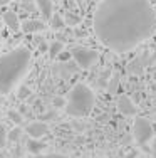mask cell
I'll list each match as a JSON object with an SVG mask.
<instances>
[{
    "label": "cell",
    "mask_w": 156,
    "mask_h": 158,
    "mask_svg": "<svg viewBox=\"0 0 156 158\" xmlns=\"http://www.w3.org/2000/svg\"><path fill=\"white\" fill-rule=\"evenodd\" d=\"M92 27L102 46L122 54L156 32V14L148 0H101Z\"/></svg>",
    "instance_id": "1"
},
{
    "label": "cell",
    "mask_w": 156,
    "mask_h": 158,
    "mask_svg": "<svg viewBox=\"0 0 156 158\" xmlns=\"http://www.w3.org/2000/svg\"><path fill=\"white\" fill-rule=\"evenodd\" d=\"M32 54L25 47H17L0 56V94L10 93L29 71Z\"/></svg>",
    "instance_id": "2"
},
{
    "label": "cell",
    "mask_w": 156,
    "mask_h": 158,
    "mask_svg": "<svg viewBox=\"0 0 156 158\" xmlns=\"http://www.w3.org/2000/svg\"><path fill=\"white\" fill-rule=\"evenodd\" d=\"M96 103V96L89 86L77 82L69 91L67 101H66V113L74 118H84L92 111Z\"/></svg>",
    "instance_id": "3"
},
{
    "label": "cell",
    "mask_w": 156,
    "mask_h": 158,
    "mask_svg": "<svg viewBox=\"0 0 156 158\" xmlns=\"http://www.w3.org/2000/svg\"><path fill=\"white\" fill-rule=\"evenodd\" d=\"M133 135H134V140L138 145H146L154 138V131L151 123L146 118H138L133 125Z\"/></svg>",
    "instance_id": "4"
},
{
    "label": "cell",
    "mask_w": 156,
    "mask_h": 158,
    "mask_svg": "<svg viewBox=\"0 0 156 158\" xmlns=\"http://www.w3.org/2000/svg\"><path fill=\"white\" fill-rule=\"evenodd\" d=\"M70 56H72L74 62L79 67H82V69L91 67L99 57L98 52H96L94 49H89V47H74L72 52H70Z\"/></svg>",
    "instance_id": "5"
},
{
    "label": "cell",
    "mask_w": 156,
    "mask_h": 158,
    "mask_svg": "<svg viewBox=\"0 0 156 158\" xmlns=\"http://www.w3.org/2000/svg\"><path fill=\"white\" fill-rule=\"evenodd\" d=\"M154 59H156V56L151 54V51L143 52V54H139L138 57H134L131 62H129L128 73H129V74H134V76H138V74H141V73L144 71V67L150 66V64L153 62Z\"/></svg>",
    "instance_id": "6"
},
{
    "label": "cell",
    "mask_w": 156,
    "mask_h": 158,
    "mask_svg": "<svg viewBox=\"0 0 156 158\" xmlns=\"http://www.w3.org/2000/svg\"><path fill=\"white\" fill-rule=\"evenodd\" d=\"M118 110H119V113L124 116H134L136 113H138L136 104L133 103V99L128 94H121L118 98Z\"/></svg>",
    "instance_id": "7"
},
{
    "label": "cell",
    "mask_w": 156,
    "mask_h": 158,
    "mask_svg": "<svg viewBox=\"0 0 156 158\" xmlns=\"http://www.w3.org/2000/svg\"><path fill=\"white\" fill-rule=\"evenodd\" d=\"M25 131H27V135L30 138L39 140V138L46 136L47 131H49V128H47V125H46V123H42V121H34V123H30V125H27Z\"/></svg>",
    "instance_id": "8"
},
{
    "label": "cell",
    "mask_w": 156,
    "mask_h": 158,
    "mask_svg": "<svg viewBox=\"0 0 156 158\" xmlns=\"http://www.w3.org/2000/svg\"><path fill=\"white\" fill-rule=\"evenodd\" d=\"M44 22L42 20H37V19H29V20H24L20 24V29L24 31L25 34H35V32H40L44 31Z\"/></svg>",
    "instance_id": "9"
},
{
    "label": "cell",
    "mask_w": 156,
    "mask_h": 158,
    "mask_svg": "<svg viewBox=\"0 0 156 158\" xmlns=\"http://www.w3.org/2000/svg\"><path fill=\"white\" fill-rule=\"evenodd\" d=\"M3 22H5V25L10 29V31L17 32L18 29H20V20H18L17 14L14 12V10H7V12H3Z\"/></svg>",
    "instance_id": "10"
},
{
    "label": "cell",
    "mask_w": 156,
    "mask_h": 158,
    "mask_svg": "<svg viewBox=\"0 0 156 158\" xmlns=\"http://www.w3.org/2000/svg\"><path fill=\"white\" fill-rule=\"evenodd\" d=\"M37 2V9L42 14V17L46 20H50V17L54 15V5H52V0H35Z\"/></svg>",
    "instance_id": "11"
},
{
    "label": "cell",
    "mask_w": 156,
    "mask_h": 158,
    "mask_svg": "<svg viewBox=\"0 0 156 158\" xmlns=\"http://www.w3.org/2000/svg\"><path fill=\"white\" fill-rule=\"evenodd\" d=\"M46 148V145H44L42 141H39V140H34V138H30L27 143V150L30 153H34V155H37V153H40L42 150Z\"/></svg>",
    "instance_id": "12"
},
{
    "label": "cell",
    "mask_w": 156,
    "mask_h": 158,
    "mask_svg": "<svg viewBox=\"0 0 156 158\" xmlns=\"http://www.w3.org/2000/svg\"><path fill=\"white\" fill-rule=\"evenodd\" d=\"M62 51H64V44H62L61 40H54V42L49 46V56H50L52 59H55Z\"/></svg>",
    "instance_id": "13"
},
{
    "label": "cell",
    "mask_w": 156,
    "mask_h": 158,
    "mask_svg": "<svg viewBox=\"0 0 156 158\" xmlns=\"http://www.w3.org/2000/svg\"><path fill=\"white\" fill-rule=\"evenodd\" d=\"M50 25H52V29L59 31V29L64 27V20H62V17L59 15V14H55V15H52V17H50Z\"/></svg>",
    "instance_id": "14"
},
{
    "label": "cell",
    "mask_w": 156,
    "mask_h": 158,
    "mask_svg": "<svg viewBox=\"0 0 156 158\" xmlns=\"http://www.w3.org/2000/svg\"><path fill=\"white\" fill-rule=\"evenodd\" d=\"M7 116H9V119H10L12 123H15V125H20V123H22V119H24V118H22V114H20V113L15 111V110H10L9 113H7Z\"/></svg>",
    "instance_id": "15"
},
{
    "label": "cell",
    "mask_w": 156,
    "mask_h": 158,
    "mask_svg": "<svg viewBox=\"0 0 156 158\" xmlns=\"http://www.w3.org/2000/svg\"><path fill=\"white\" fill-rule=\"evenodd\" d=\"M30 88H27V86H20L18 88V93H17V98L18 99H25V98H29L30 96Z\"/></svg>",
    "instance_id": "16"
},
{
    "label": "cell",
    "mask_w": 156,
    "mask_h": 158,
    "mask_svg": "<svg viewBox=\"0 0 156 158\" xmlns=\"http://www.w3.org/2000/svg\"><path fill=\"white\" fill-rule=\"evenodd\" d=\"M20 128H14L12 131H9V133H7V140H10V141H17L18 138H20Z\"/></svg>",
    "instance_id": "17"
},
{
    "label": "cell",
    "mask_w": 156,
    "mask_h": 158,
    "mask_svg": "<svg viewBox=\"0 0 156 158\" xmlns=\"http://www.w3.org/2000/svg\"><path fill=\"white\" fill-rule=\"evenodd\" d=\"M118 86H119V77L113 76V77H111V84L107 86V91H109V93H116Z\"/></svg>",
    "instance_id": "18"
},
{
    "label": "cell",
    "mask_w": 156,
    "mask_h": 158,
    "mask_svg": "<svg viewBox=\"0 0 156 158\" xmlns=\"http://www.w3.org/2000/svg\"><path fill=\"white\" fill-rule=\"evenodd\" d=\"M7 143V130L3 125H0V148H3Z\"/></svg>",
    "instance_id": "19"
},
{
    "label": "cell",
    "mask_w": 156,
    "mask_h": 158,
    "mask_svg": "<svg viewBox=\"0 0 156 158\" xmlns=\"http://www.w3.org/2000/svg\"><path fill=\"white\" fill-rule=\"evenodd\" d=\"M52 103H54L55 108H62V106L66 108V99H62V98H54V101H52Z\"/></svg>",
    "instance_id": "20"
},
{
    "label": "cell",
    "mask_w": 156,
    "mask_h": 158,
    "mask_svg": "<svg viewBox=\"0 0 156 158\" xmlns=\"http://www.w3.org/2000/svg\"><path fill=\"white\" fill-rule=\"evenodd\" d=\"M151 155H153V158H156V136L151 140Z\"/></svg>",
    "instance_id": "21"
},
{
    "label": "cell",
    "mask_w": 156,
    "mask_h": 158,
    "mask_svg": "<svg viewBox=\"0 0 156 158\" xmlns=\"http://www.w3.org/2000/svg\"><path fill=\"white\" fill-rule=\"evenodd\" d=\"M46 158H69V156L62 155V153H50V155H47Z\"/></svg>",
    "instance_id": "22"
},
{
    "label": "cell",
    "mask_w": 156,
    "mask_h": 158,
    "mask_svg": "<svg viewBox=\"0 0 156 158\" xmlns=\"http://www.w3.org/2000/svg\"><path fill=\"white\" fill-rule=\"evenodd\" d=\"M57 57H59V59H61V61H67V59L70 57V54H67V52H64V51H62V52H61V54H59V56H57Z\"/></svg>",
    "instance_id": "23"
},
{
    "label": "cell",
    "mask_w": 156,
    "mask_h": 158,
    "mask_svg": "<svg viewBox=\"0 0 156 158\" xmlns=\"http://www.w3.org/2000/svg\"><path fill=\"white\" fill-rule=\"evenodd\" d=\"M9 2H10V0H0V7H2V5H7Z\"/></svg>",
    "instance_id": "24"
},
{
    "label": "cell",
    "mask_w": 156,
    "mask_h": 158,
    "mask_svg": "<svg viewBox=\"0 0 156 158\" xmlns=\"http://www.w3.org/2000/svg\"><path fill=\"white\" fill-rule=\"evenodd\" d=\"M81 158H91V156H81Z\"/></svg>",
    "instance_id": "25"
},
{
    "label": "cell",
    "mask_w": 156,
    "mask_h": 158,
    "mask_svg": "<svg viewBox=\"0 0 156 158\" xmlns=\"http://www.w3.org/2000/svg\"><path fill=\"white\" fill-rule=\"evenodd\" d=\"M0 158H3V155H2V153H0Z\"/></svg>",
    "instance_id": "26"
},
{
    "label": "cell",
    "mask_w": 156,
    "mask_h": 158,
    "mask_svg": "<svg viewBox=\"0 0 156 158\" xmlns=\"http://www.w3.org/2000/svg\"><path fill=\"white\" fill-rule=\"evenodd\" d=\"M0 114H2V113H0Z\"/></svg>",
    "instance_id": "27"
}]
</instances>
